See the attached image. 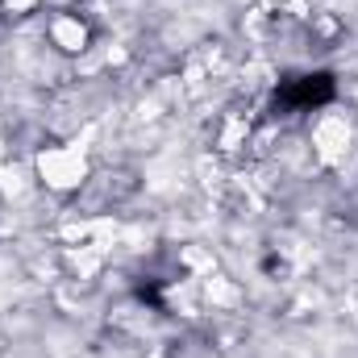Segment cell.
Wrapping results in <instances>:
<instances>
[{"label": "cell", "instance_id": "3", "mask_svg": "<svg viewBox=\"0 0 358 358\" xmlns=\"http://www.w3.org/2000/svg\"><path fill=\"white\" fill-rule=\"evenodd\" d=\"M46 42L63 59H80L92 50V25L80 8H55L46 17Z\"/></svg>", "mask_w": 358, "mask_h": 358}, {"label": "cell", "instance_id": "2", "mask_svg": "<svg viewBox=\"0 0 358 358\" xmlns=\"http://www.w3.org/2000/svg\"><path fill=\"white\" fill-rule=\"evenodd\" d=\"M355 146H358V129L342 108H321L313 117V125H308V155L321 167H346Z\"/></svg>", "mask_w": 358, "mask_h": 358}, {"label": "cell", "instance_id": "1", "mask_svg": "<svg viewBox=\"0 0 358 358\" xmlns=\"http://www.w3.org/2000/svg\"><path fill=\"white\" fill-rule=\"evenodd\" d=\"M29 167H34V179L46 192L71 196V192H80L92 179V155H88V146H80V142H59V146H42Z\"/></svg>", "mask_w": 358, "mask_h": 358}]
</instances>
